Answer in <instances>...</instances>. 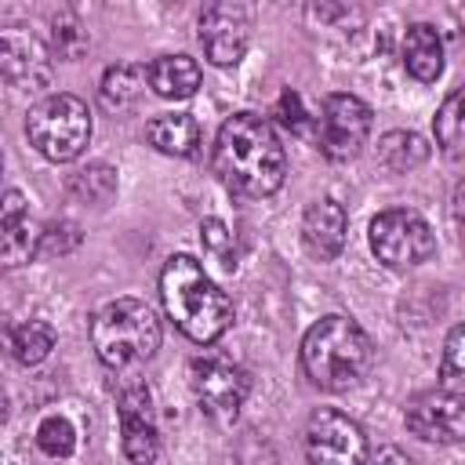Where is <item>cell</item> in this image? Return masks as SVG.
Listing matches in <instances>:
<instances>
[{"label":"cell","mask_w":465,"mask_h":465,"mask_svg":"<svg viewBox=\"0 0 465 465\" xmlns=\"http://www.w3.org/2000/svg\"><path fill=\"white\" fill-rule=\"evenodd\" d=\"M432 131H436V145L447 156H454V160L465 156V87H458L443 98V105L436 109Z\"/></svg>","instance_id":"obj_21"},{"label":"cell","mask_w":465,"mask_h":465,"mask_svg":"<svg viewBox=\"0 0 465 465\" xmlns=\"http://www.w3.org/2000/svg\"><path fill=\"white\" fill-rule=\"evenodd\" d=\"M145 80H149V69L145 65H131V62H120V65H109L105 76H102V105L105 109H131L142 91H145Z\"/></svg>","instance_id":"obj_19"},{"label":"cell","mask_w":465,"mask_h":465,"mask_svg":"<svg viewBox=\"0 0 465 465\" xmlns=\"http://www.w3.org/2000/svg\"><path fill=\"white\" fill-rule=\"evenodd\" d=\"M51 349H54V331H51V323H44V320H25V323L7 327V352H11V360H18L22 367H33V363L47 360Z\"/></svg>","instance_id":"obj_20"},{"label":"cell","mask_w":465,"mask_h":465,"mask_svg":"<svg viewBox=\"0 0 465 465\" xmlns=\"http://www.w3.org/2000/svg\"><path fill=\"white\" fill-rule=\"evenodd\" d=\"M25 138L44 160L69 163L91 142V113L76 94H47L25 113Z\"/></svg>","instance_id":"obj_5"},{"label":"cell","mask_w":465,"mask_h":465,"mask_svg":"<svg viewBox=\"0 0 465 465\" xmlns=\"http://www.w3.org/2000/svg\"><path fill=\"white\" fill-rule=\"evenodd\" d=\"M0 229H4V236H0V258H4L7 269L25 265V262H33V258L40 254V232L33 229V222H29V203H25V196H22L18 189H7V193H4Z\"/></svg>","instance_id":"obj_15"},{"label":"cell","mask_w":465,"mask_h":465,"mask_svg":"<svg viewBox=\"0 0 465 465\" xmlns=\"http://www.w3.org/2000/svg\"><path fill=\"white\" fill-rule=\"evenodd\" d=\"M403 65L414 80L432 84L443 73V40L429 22H414L403 33Z\"/></svg>","instance_id":"obj_16"},{"label":"cell","mask_w":465,"mask_h":465,"mask_svg":"<svg viewBox=\"0 0 465 465\" xmlns=\"http://www.w3.org/2000/svg\"><path fill=\"white\" fill-rule=\"evenodd\" d=\"M247 40H251V11L243 4L222 0L200 15V44H203L207 62L222 69L236 65L247 51Z\"/></svg>","instance_id":"obj_12"},{"label":"cell","mask_w":465,"mask_h":465,"mask_svg":"<svg viewBox=\"0 0 465 465\" xmlns=\"http://www.w3.org/2000/svg\"><path fill=\"white\" fill-rule=\"evenodd\" d=\"M440 381L450 389L454 381H465V323L450 327L443 341V360H440Z\"/></svg>","instance_id":"obj_26"},{"label":"cell","mask_w":465,"mask_h":465,"mask_svg":"<svg viewBox=\"0 0 465 465\" xmlns=\"http://www.w3.org/2000/svg\"><path fill=\"white\" fill-rule=\"evenodd\" d=\"M378 156H381V163H385L389 171L407 174V171H414L418 163H425L429 145H425V138L414 134V131H389V134L378 142Z\"/></svg>","instance_id":"obj_22"},{"label":"cell","mask_w":465,"mask_h":465,"mask_svg":"<svg viewBox=\"0 0 465 465\" xmlns=\"http://www.w3.org/2000/svg\"><path fill=\"white\" fill-rule=\"evenodd\" d=\"M36 447L47 458H69L76 450V429H73V421L62 418V414H47L36 425Z\"/></svg>","instance_id":"obj_23"},{"label":"cell","mask_w":465,"mask_h":465,"mask_svg":"<svg viewBox=\"0 0 465 465\" xmlns=\"http://www.w3.org/2000/svg\"><path fill=\"white\" fill-rule=\"evenodd\" d=\"M0 73L18 91H40L51 80L47 47L33 33H25L18 25H7L0 33Z\"/></svg>","instance_id":"obj_13"},{"label":"cell","mask_w":465,"mask_h":465,"mask_svg":"<svg viewBox=\"0 0 465 465\" xmlns=\"http://www.w3.org/2000/svg\"><path fill=\"white\" fill-rule=\"evenodd\" d=\"M345 229H349V218H345V207L338 200H312L305 207V218H302V240H305V251L320 262H334L345 247Z\"/></svg>","instance_id":"obj_14"},{"label":"cell","mask_w":465,"mask_h":465,"mask_svg":"<svg viewBox=\"0 0 465 465\" xmlns=\"http://www.w3.org/2000/svg\"><path fill=\"white\" fill-rule=\"evenodd\" d=\"M371 134V105L356 94H327L316 116V145L327 160H352Z\"/></svg>","instance_id":"obj_8"},{"label":"cell","mask_w":465,"mask_h":465,"mask_svg":"<svg viewBox=\"0 0 465 465\" xmlns=\"http://www.w3.org/2000/svg\"><path fill=\"white\" fill-rule=\"evenodd\" d=\"M160 298H163V309L174 320V327L200 345H211L232 323L229 294L203 272V265L193 254L167 258V265L160 272Z\"/></svg>","instance_id":"obj_2"},{"label":"cell","mask_w":465,"mask_h":465,"mask_svg":"<svg viewBox=\"0 0 465 465\" xmlns=\"http://www.w3.org/2000/svg\"><path fill=\"white\" fill-rule=\"evenodd\" d=\"M189 385L196 392V403L200 411L218 421V425H229L236 421L247 392H251V378L243 367H236L229 356L222 352H203L189 363Z\"/></svg>","instance_id":"obj_6"},{"label":"cell","mask_w":465,"mask_h":465,"mask_svg":"<svg viewBox=\"0 0 465 465\" xmlns=\"http://www.w3.org/2000/svg\"><path fill=\"white\" fill-rule=\"evenodd\" d=\"M371 356L374 349L367 331L341 312L320 316L302 338V371L323 392L352 389L367 374Z\"/></svg>","instance_id":"obj_3"},{"label":"cell","mask_w":465,"mask_h":465,"mask_svg":"<svg viewBox=\"0 0 465 465\" xmlns=\"http://www.w3.org/2000/svg\"><path fill=\"white\" fill-rule=\"evenodd\" d=\"M371 251L389 269H414V265L432 258L436 236L418 211L392 207L371 222Z\"/></svg>","instance_id":"obj_7"},{"label":"cell","mask_w":465,"mask_h":465,"mask_svg":"<svg viewBox=\"0 0 465 465\" xmlns=\"http://www.w3.org/2000/svg\"><path fill=\"white\" fill-rule=\"evenodd\" d=\"M200 240H203V251L225 269V272H232L236 269V236L229 232V225L222 222V218H203L200 222Z\"/></svg>","instance_id":"obj_24"},{"label":"cell","mask_w":465,"mask_h":465,"mask_svg":"<svg viewBox=\"0 0 465 465\" xmlns=\"http://www.w3.org/2000/svg\"><path fill=\"white\" fill-rule=\"evenodd\" d=\"M149 87L160 98H193L200 87V65L189 54H160L149 65Z\"/></svg>","instance_id":"obj_18"},{"label":"cell","mask_w":465,"mask_h":465,"mask_svg":"<svg viewBox=\"0 0 465 465\" xmlns=\"http://www.w3.org/2000/svg\"><path fill=\"white\" fill-rule=\"evenodd\" d=\"M113 189H116V171H109L105 163H94V167H87V171H80V174L73 178V193L87 196L91 203L109 200Z\"/></svg>","instance_id":"obj_27"},{"label":"cell","mask_w":465,"mask_h":465,"mask_svg":"<svg viewBox=\"0 0 465 465\" xmlns=\"http://www.w3.org/2000/svg\"><path fill=\"white\" fill-rule=\"evenodd\" d=\"M450 218H454V225H458V232H461V240H465V182L454 185V196H450Z\"/></svg>","instance_id":"obj_29"},{"label":"cell","mask_w":465,"mask_h":465,"mask_svg":"<svg viewBox=\"0 0 465 465\" xmlns=\"http://www.w3.org/2000/svg\"><path fill=\"white\" fill-rule=\"evenodd\" d=\"M145 138H149L153 149H160L167 156H196V149H200V124L189 113H163V116L149 120Z\"/></svg>","instance_id":"obj_17"},{"label":"cell","mask_w":465,"mask_h":465,"mask_svg":"<svg viewBox=\"0 0 465 465\" xmlns=\"http://www.w3.org/2000/svg\"><path fill=\"white\" fill-rule=\"evenodd\" d=\"M160 341V320L138 298H116L91 316V345L109 371H127L153 360Z\"/></svg>","instance_id":"obj_4"},{"label":"cell","mask_w":465,"mask_h":465,"mask_svg":"<svg viewBox=\"0 0 465 465\" xmlns=\"http://www.w3.org/2000/svg\"><path fill=\"white\" fill-rule=\"evenodd\" d=\"M80 240H84L80 225L58 218V222H51V225L40 232V254H69L73 247H80Z\"/></svg>","instance_id":"obj_28"},{"label":"cell","mask_w":465,"mask_h":465,"mask_svg":"<svg viewBox=\"0 0 465 465\" xmlns=\"http://www.w3.org/2000/svg\"><path fill=\"white\" fill-rule=\"evenodd\" d=\"M305 458L309 465H363L367 436L349 414L320 407L305 425Z\"/></svg>","instance_id":"obj_9"},{"label":"cell","mask_w":465,"mask_h":465,"mask_svg":"<svg viewBox=\"0 0 465 465\" xmlns=\"http://www.w3.org/2000/svg\"><path fill=\"white\" fill-rule=\"evenodd\" d=\"M407 432L425 443H461L465 440V392L447 385L418 392L403 411Z\"/></svg>","instance_id":"obj_10"},{"label":"cell","mask_w":465,"mask_h":465,"mask_svg":"<svg viewBox=\"0 0 465 465\" xmlns=\"http://www.w3.org/2000/svg\"><path fill=\"white\" fill-rule=\"evenodd\" d=\"M367 465H414V461H411V458H407L400 447H381V450H378V454H374Z\"/></svg>","instance_id":"obj_30"},{"label":"cell","mask_w":465,"mask_h":465,"mask_svg":"<svg viewBox=\"0 0 465 465\" xmlns=\"http://www.w3.org/2000/svg\"><path fill=\"white\" fill-rule=\"evenodd\" d=\"M214 174L243 200L272 196L287 174V153L265 116L232 113L214 134Z\"/></svg>","instance_id":"obj_1"},{"label":"cell","mask_w":465,"mask_h":465,"mask_svg":"<svg viewBox=\"0 0 465 465\" xmlns=\"http://www.w3.org/2000/svg\"><path fill=\"white\" fill-rule=\"evenodd\" d=\"M120 414V447L131 465H153L160 454V432L153 421V396L142 381H131L116 392Z\"/></svg>","instance_id":"obj_11"},{"label":"cell","mask_w":465,"mask_h":465,"mask_svg":"<svg viewBox=\"0 0 465 465\" xmlns=\"http://www.w3.org/2000/svg\"><path fill=\"white\" fill-rule=\"evenodd\" d=\"M272 116H276V124H280V127H287L291 134H309V131L316 127V116H309V109H305L302 94H298V91H291V87L276 98Z\"/></svg>","instance_id":"obj_25"}]
</instances>
